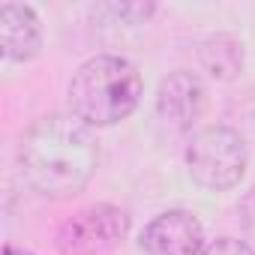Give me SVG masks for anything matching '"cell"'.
I'll return each instance as SVG.
<instances>
[{
  "label": "cell",
  "mask_w": 255,
  "mask_h": 255,
  "mask_svg": "<svg viewBox=\"0 0 255 255\" xmlns=\"http://www.w3.org/2000/svg\"><path fill=\"white\" fill-rule=\"evenodd\" d=\"M6 255H27V252H18V249H12V246H9V249H6Z\"/></svg>",
  "instance_id": "cell-12"
},
{
  "label": "cell",
  "mask_w": 255,
  "mask_h": 255,
  "mask_svg": "<svg viewBox=\"0 0 255 255\" xmlns=\"http://www.w3.org/2000/svg\"><path fill=\"white\" fill-rule=\"evenodd\" d=\"M126 231H129L126 210L99 201L63 219L54 234V246L60 255H105L126 237Z\"/></svg>",
  "instance_id": "cell-4"
},
{
  "label": "cell",
  "mask_w": 255,
  "mask_h": 255,
  "mask_svg": "<svg viewBox=\"0 0 255 255\" xmlns=\"http://www.w3.org/2000/svg\"><path fill=\"white\" fill-rule=\"evenodd\" d=\"M243 42L231 33H213L198 45V63L201 69L216 81H231L243 72Z\"/></svg>",
  "instance_id": "cell-8"
},
{
  "label": "cell",
  "mask_w": 255,
  "mask_h": 255,
  "mask_svg": "<svg viewBox=\"0 0 255 255\" xmlns=\"http://www.w3.org/2000/svg\"><path fill=\"white\" fill-rule=\"evenodd\" d=\"M246 165H249V153L243 135L222 123L198 129L186 147L189 177L210 192L234 189L246 174Z\"/></svg>",
  "instance_id": "cell-3"
},
{
  "label": "cell",
  "mask_w": 255,
  "mask_h": 255,
  "mask_svg": "<svg viewBox=\"0 0 255 255\" xmlns=\"http://www.w3.org/2000/svg\"><path fill=\"white\" fill-rule=\"evenodd\" d=\"M66 96L78 120L87 126H111L138 108L144 78L132 60L120 54H93L72 72Z\"/></svg>",
  "instance_id": "cell-2"
},
{
  "label": "cell",
  "mask_w": 255,
  "mask_h": 255,
  "mask_svg": "<svg viewBox=\"0 0 255 255\" xmlns=\"http://www.w3.org/2000/svg\"><path fill=\"white\" fill-rule=\"evenodd\" d=\"M0 45L9 60H30L42 48V21L27 3L0 6Z\"/></svg>",
  "instance_id": "cell-7"
},
{
  "label": "cell",
  "mask_w": 255,
  "mask_h": 255,
  "mask_svg": "<svg viewBox=\"0 0 255 255\" xmlns=\"http://www.w3.org/2000/svg\"><path fill=\"white\" fill-rule=\"evenodd\" d=\"M138 243L147 255H198L207 240L195 213L165 210L144 225Z\"/></svg>",
  "instance_id": "cell-6"
},
{
  "label": "cell",
  "mask_w": 255,
  "mask_h": 255,
  "mask_svg": "<svg viewBox=\"0 0 255 255\" xmlns=\"http://www.w3.org/2000/svg\"><path fill=\"white\" fill-rule=\"evenodd\" d=\"M198 255H255V249H252V243H246V240H240V237L222 234V237L207 240Z\"/></svg>",
  "instance_id": "cell-10"
},
{
  "label": "cell",
  "mask_w": 255,
  "mask_h": 255,
  "mask_svg": "<svg viewBox=\"0 0 255 255\" xmlns=\"http://www.w3.org/2000/svg\"><path fill=\"white\" fill-rule=\"evenodd\" d=\"M96 12L114 15V21H120V24H135V21H144L153 12V3H105Z\"/></svg>",
  "instance_id": "cell-9"
},
{
  "label": "cell",
  "mask_w": 255,
  "mask_h": 255,
  "mask_svg": "<svg viewBox=\"0 0 255 255\" xmlns=\"http://www.w3.org/2000/svg\"><path fill=\"white\" fill-rule=\"evenodd\" d=\"M237 216H240V225L246 228V234L255 237V186L240 198V204H237Z\"/></svg>",
  "instance_id": "cell-11"
},
{
  "label": "cell",
  "mask_w": 255,
  "mask_h": 255,
  "mask_svg": "<svg viewBox=\"0 0 255 255\" xmlns=\"http://www.w3.org/2000/svg\"><path fill=\"white\" fill-rule=\"evenodd\" d=\"M99 165V141L93 126L69 114H45L33 120L18 141V168L24 183L45 198H72Z\"/></svg>",
  "instance_id": "cell-1"
},
{
  "label": "cell",
  "mask_w": 255,
  "mask_h": 255,
  "mask_svg": "<svg viewBox=\"0 0 255 255\" xmlns=\"http://www.w3.org/2000/svg\"><path fill=\"white\" fill-rule=\"evenodd\" d=\"M207 108V87L189 69L168 72L156 87V114L165 126L177 132H186L201 120Z\"/></svg>",
  "instance_id": "cell-5"
}]
</instances>
